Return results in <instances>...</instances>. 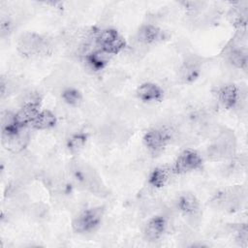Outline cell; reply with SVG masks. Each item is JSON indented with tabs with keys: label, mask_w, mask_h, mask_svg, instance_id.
<instances>
[{
	"label": "cell",
	"mask_w": 248,
	"mask_h": 248,
	"mask_svg": "<svg viewBox=\"0 0 248 248\" xmlns=\"http://www.w3.org/2000/svg\"><path fill=\"white\" fill-rule=\"evenodd\" d=\"M57 124L56 115L49 109H41L37 117L35 118L33 124L31 125L32 129L39 131H46L52 129Z\"/></svg>",
	"instance_id": "ac0fdd59"
},
{
	"label": "cell",
	"mask_w": 248,
	"mask_h": 248,
	"mask_svg": "<svg viewBox=\"0 0 248 248\" xmlns=\"http://www.w3.org/2000/svg\"><path fill=\"white\" fill-rule=\"evenodd\" d=\"M203 157L195 149L187 148L181 151L170 166L172 174H184L199 170L202 168Z\"/></svg>",
	"instance_id": "5b68a950"
},
{
	"label": "cell",
	"mask_w": 248,
	"mask_h": 248,
	"mask_svg": "<svg viewBox=\"0 0 248 248\" xmlns=\"http://www.w3.org/2000/svg\"><path fill=\"white\" fill-rule=\"evenodd\" d=\"M168 229V220L162 215L150 217L143 225L142 234L147 241H157L165 234Z\"/></svg>",
	"instance_id": "9c48e42d"
},
{
	"label": "cell",
	"mask_w": 248,
	"mask_h": 248,
	"mask_svg": "<svg viewBox=\"0 0 248 248\" xmlns=\"http://www.w3.org/2000/svg\"><path fill=\"white\" fill-rule=\"evenodd\" d=\"M227 61L236 69L246 70L248 62L247 48L245 46L233 43L226 50Z\"/></svg>",
	"instance_id": "9a60e30c"
},
{
	"label": "cell",
	"mask_w": 248,
	"mask_h": 248,
	"mask_svg": "<svg viewBox=\"0 0 248 248\" xmlns=\"http://www.w3.org/2000/svg\"><path fill=\"white\" fill-rule=\"evenodd\" d=\"M136 96L140 101L143 103H158L161 102L164 98V90L159 84L146 81L139 85L136 90Z\"/></svg>",
	"instance_id": "4fadbf2b"
},
{
	"label": "cell",
	"mask_w": 248,
	"mask_h": 248,
	"mask_svg": "<svg viewBox=\"0 0 248 248\" xmlns=\"http://www.w3.org/2000/svg\"><path fill=\"white\" fill-rule=\"evenodd\" d=\"M87 141V135L83 132H77L67 140V148L72 153H78L82 150Z\"/></svg>",
	"instance_id": "ffe728a7"
},
{
	"label": "cell",
	"mask_w": 248,
	"mask_h": 248,
	"mask_svg": "<svg viewBox=\"0 0 248 248\" xmlns=\"http://www.w3.org/2000/svg\"><path fill=\"white\" fill-rule=\"evenodd\" d=\"M105 215L103 206H91L79 211L72 220V229L76 233L86 234L95 232L102 224Z\"/></svg>",
	"instance_id": "7a4b0ae2"
},
{
	"label": "cell",
	"mask_w": 248,
	"mask_h": 248,
	"mask_svg": "<svg viewBox=\"0 0 248 248\" xmlns=\"http://www.w3.org/2000/svg\"><path fill=\"white\" fill-rule=\"evenodd\" d=\"M165 36V31L162 28L151 23L142 24L137 31L138 41L145 46L156 45L162 42Z\"/></svg>",
	"instance_id": "8fae6325"
},
{
	"label": "cell",
	"mask_w": 248,
	"mask_h": 248,
	"mask_svg": "<svg viewBox=\"0 0 248 248\" xmlns=\"http://www.w3.org/2000/svg\"><path fill=\"white\" fill-rule=\"evenodd\" d=\"M61 98L65 104L71 107L79 106L83 99L81 92L74 87H68L64 89L61 93Z\"/></svg>",
	"instance_id": "44dd1931"
},
{
	"label": "cell",
	"mask_w": 248,
	"mask_h": 248,
	"mask_svg": "<svg viewBox=\"0 0 248 248\" xmlns=\"http://www.w3.org/2000/svg\"><path fill=\"white\" fill-rule=\"evenodd\" d=\"M171 140L170 132L165 127H154L147 130L142 137L144 147L151 154H160Z\"/></svg>",
	"instance_id": "52a82bcc"
},
{
	"label": "cell",
	"mask_w": 248,
	"mask_h": 248,
	"mask_svg": "<svg viewBox=\"0 0 248 248\" xmlns=\"http://www.w3.org/2000/svg\"><path fill=\"white\" fill-rule=\"evenodd\" d=\"M70 174L78 188L99 197L107 194V188L101 176L87 163L79 161L74 162L70 169Z\"/></svg>",
	"instance_id": "6da1fadb"
},
{
	"label": "cell",
	"mask_w": 248,
	"mask_h": 248,
	"mask_svg": "<svg viewBox=\"0 0 248 248\" xmlns=\"http://www.w3.org/2000/svg\"><path fill=\"white\" fill-rule=\"evenodd\" d=\"M229 17L231 20V23L240 30H245L246 23H247V6H242L241 3L237 2L234 6L232 7Z\"/></svg>",
	"instance_id": "d6986e66"
},
{
	"label": "cell",
	"mask_w": 248,
	"mask_h": 248,
	"mask_svg": "<svg viewBox=\"0 0 248 248\" xmlns=\"http://www.w3.org/2000/svg\"><path fill=\"white\" fill-rule=\"evenodd\" d=\"M111 57V55L106 53L105 51L96 48L85 54L84 61L91 70L95 72H100L108 65V62Z\"/></svg>",
	"instance_id": "2e32d148"
},
{
	"label": "cell",
	"mask_w": 248,
	"mask_h": 248,
	"mask_svg": "<svg viewBox=\"0 0 248 248\" xmlns=\"http://www.w3.org/2000/svg\"><path fill=\"white\" fill-rule=\"evenodd\" d=\"M46 47V40L35 32L22 33L16 42L17 51L22 56L28 58L43 54Z\"/></svg>",
	"instance_id": "8992f818"
},
{
	"label": "cell",
	"mask_w": 248,
	"mask_h": 248,
	"mask_svg": "<svg viewBox=\"0 0 248 248\" xmlns=\"http://www.w3.org/2000/svg\"><path fill=\"white\" fill-rule=\"evenodd\" d=\"M94 40L97 48L111 56L122 52L127 46L124 37L114 28L101 29L95 34Z\"/></svg>",
	"instance_id": "277c9868"
},
{
	"label": "cell",
	"mask_w": 248,
	"mask_h": 248,
	"mask_svg": "<svg viewBox=\"0 0 248 248\" xmlns=\"http://www.w3.org/2000/svg\"><path fill=\"white\" fill-rule=\"evenodd\" d=\"M177 210L185 217L194 218L201 212V202L192 193H183L178 196L176 201Z\"/></svg>",
	"instance_id": "5bb4252c"
},
{
	"label": "cell",
	"mask_w": 248,
	"mask_h": 248,
	"mask_svg": "<svg viewBox=\"0 0 248 248\" xmlns=\"http://www.w3.org/2000/svg\"><path fill=\"white\" fill-rule=\"evenodd\" d=\"M236 140L233 133L230 130L221 131L207 147L206 155L212 161L227 160L235 154Z\"/></svg>",
	"instance_id": "3957f363"
},
{
	"label": "cell",
	"mask_w": 248,
	"mask_h": 248,
	"mask_svg": "<svg viewBox=\"0 0 248 248\" xmlns=\"http://www.w3.org/2000/svg\"><path fill=\"white\" fill-rule=\"evenodd\" d=\"M202 73V63L194 56L186 58L178 71V76L183 83L189 84L195 82L201 76Z\"/></svg>",
	"instance_id": "30bf717a"
},
{
	"label": "cell",
	"mask_w": 248,
	"mask_h": 248,
	"mask_svg": "<svg viewBox=\"0 0 248 248\" xmlns=\"http://www.w3.org/2000/svg\"><path fill=\"white\" fill-rule=\"evenodd\" d=\"M235 239L242 245H246L247 242V226L246 224H241L235 230Z\"/></svg>",
	"instance_id": "7402d4cb"
},
{
	"label": "cell",
	"mask_w": 248,
	"mask_h": 248,
	"mask_svg": "<svg viewBox=\"0 0 248 248\" xmlns=\"http://www.w3.org/2000/svg\"><path fill=\"white\" fill-rule=\"evenodd\" d=\"M217 100L227 109L234 108L240 101V90L233 83H227L217 89Z\"/></svg>",
	"instance_id": "7c38bea8"
},
{
	"label": "cell",
	"mask_w": 248,
	"mask_h": 248,
	"mask_svg": "<svg viewBox=\"0 0 248 248\" xmlns=\"http://www.w3.org/2000/svg\"><path fill=\"white\" fill-rule=\"evenodd\" d=\"M27 129L28 128H23L12 133L1 134V143L3 147L13 153L22 151L28 145L30 140Z\"/></svg>",
	"instance_id": "ba28073f"
},
{
	"label": "cell",
	"mask_w": 248,
	"mask_h": 248,
	"mask_svg": "<svg viewBox=\"0 0 248 248\" xmlns=\"http://www.w3.org/2000/svg\"><path fill=\"white\" fill-rule=\"evenodd\" d=\"M170 174H172L170 167H156L150 171L147 177V183L154 189H161L168 183L169 179L170 178Z\"/></svg>",
	"instance_id": "e0dca14e"
}]
</instances>
